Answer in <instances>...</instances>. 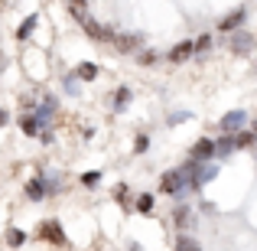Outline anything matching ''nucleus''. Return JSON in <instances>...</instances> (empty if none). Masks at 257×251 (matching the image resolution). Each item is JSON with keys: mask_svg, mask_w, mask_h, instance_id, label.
Masks as SVG:
<instances>
[{"mask_svg": "<svg viewBox=\"0 0 257 251\" xmlns=\"http://www.w3.org/2000/svg\"><path fill=\"white\" fill-rule=\"evenodd\" d=\"M98 180H101V173H94V170H91V173H82V183H85V186H98Z\"/></svg>", "mask_w": 257, "mask_h": 251, "instance_id": "nucleus-22", "label": "nucleus"}, {"mask_svg": "<svg viewBox=\"0 0 257 251\" xmlns=\"http://www.w3.org/2000/svg\"><path fill=\"white\" fill-rule=\"evenodd\" d=\"M36 23H39V17H36V13H30V17L23 20V26L17 30V36H20V39H26V36L33 33V30H36Z\"/></svg>", "mask_w": 257, "mask_h": 251, "instance_id": "nucleus-12", "label": "nucleus"}, {"mask_svg": "<svg viewBox=\"0 0 257 251\" xmlns=\"http://www.w3.org/2000/svg\"><path fill=\"white\" fill-rule=\"evenodd\" d=\"M212 157H218V144H215L212 137H202L199 144L192 147V160H199V163H205V160H212Z\"/></svg>", "mask_w": 257, "mask_h": 251, "instance_id": "nucleus-5", "label": "nucleus"}, {"mask_svg": "<svg viewBox=\"0 0 257 251\" xmlns=\"http://www.w3.org/2000/svg\"><path fill=\"white\" fill-rule=\"evenodd\" d=\"M23 241H26V235L20 232V228H10V232H7V245H10V248H20Z\"/></svg>", "mask_w": 257, "mask_h": 251, "instance_id": "nucleus-18", "label": "nucleus"}, {"mask_svg": "<svg viewBox=\"0 0 257 251\" xmlns=\"http://www.w3.org/2000/svg\"><path fill=\"white\" fill-rule=\"evenodd\" d=\"M134 150H137V153H144V150H147V137H144V134L137 137V144H134Z\"/></svg>", "mask_w": 257, "mask_h": 251, "instance_id": "nucleus-24", "label": "nucleus"}, {"mask_svg": "<svg viewBox=\"0 0 257 251\" xmlns=\"http://www.w3.org/2000/svg\"><path fill=\"white\" fill-rule=\"evenodd\" d=\"M4 65H7V56H4V52H0V69H4Z\"/></svg>", "mask_w": 257, "mask_h": 251, "instance_id": "nucleus-26", "label": "nucleus"}, {"mask_svg": "<svg viewBox=\"0 0 257 251\" xmlns=\"http://www.w3.org/2000/svg\"><path fill=\"white\" fill-rule=\"evenodd\" d=\"M176 225H179L182 232H186V228L192 225V212H189L186 206H179V209H176Z\"/></svg>", "mask_w": 257, "mask_h": 251, "instance_id": "nucleus-13", "label": "nucleus"}, {"mask_svg": "<svg viewBox=\"0 0 257 251\" xmlns=\"http://www.w3.org/2000/svg\"><path fill=\"white\" fill-rule=\"evenodd\" d=\"M186 173L182 170H170V173H163V180H160V193H179V189H186Z\"/></svg>", "mask_w": 257, "mask_h": 251, "instance_id": "nucleus-3", "label": "nucleus"}, {"mask_svg": "<svg viewBox=\"0 0 257 251\" xmlns=\"http://www.w3.org/2000/svg\"><path fill=\"white\" fill-rule=\"evenodd\" d=\"M218 144V157H231V150H238V144H234V134H225L221 140H215Z\"/></svg>", "mask_w": 257, "mask_h": 251, "instance_id": "nucleus-11", "label": "nucleus"}, {"mask_svg": "<svg viewBox=\"0 0 257 251\" xmlns=\"http://www.w3.org/2000/svg\"><path fill=\"white\" fill-rule=\"evenodd\" d=\"M39 127H43V121H39V114H23L20 118V131L26 134V137H36Z\"/></svg>", "mask_w": 257, "mask_h": 251, "instance_id": "nucleus-9", "label": "nucleus"}, {"mask_svg": "<svg viewBox=\"0 0 257 251\" xmlns=\"http://www.w3.org/2000/svg\"><path fill=\"white\" fill-rule=\"evenodd\" d=\"M39 235H43L46 241H56V245H65V232H62V225H59V222H43Z\"/></svg>", "mask_w": 257, "mask_h": 251, "instance_id": "nucleus-6", "label": "nucleus"}, {"mask_svg": "<svg viewBox=\"0 0 257 251\" xmlns=\"http://www.w3.org/2000/svg\"><path fill=\"white\" fill-rule=\"evenodd\" d=\"M26 193H30L33 199H43V196H46V186H43V180H30V183H26Z\"/></svg>", "mask_w": 257, "mask_h": 251, "instance_id": "nucleus-15", "label": "nucleus"}, {"mask_svg": "<svg viewBox=\"0 0 257 251\" xmlns=\"http://www.w3.org/2000/svg\"><path fill=\"white\" fill-rule=\"evenodd\" d=\"M192 52H195V43H192V39H186V43H176V46H173V52H170V62L179 65V62H186Z\"/></svg>", "mask_w": 257, "mask_h": 251, "instance_id": "nucleus-8", "label": "nucleus"}, {"mask_svg": "<svg viewBox=\"0 0 257 251\" xmlns=\"http://www.w3.org/2000/svg\"><path fill=\"white\" fill-rule=\"evenodd\" d=\"M254 137H257L254 131H241V134H234V144H238V147H247V144H254Z\"/></svg>", "mask_w": 257, "mask_h": 251, "instance_id": "nucleus-19", "label": "nucleus"}, {"mask_svg": "<svg viewBox=\"0 0 257 251\" xmlns=\"http://www.w3.org/2000/svg\"><path fill=\"white\" fill-rule=\"evenodd\" d=\"M244 17H247V13L238 7L234 13H228V17L218 23V30H225V33H238V30H241V23H244Z\"/></svg>", "mask_w": 257, "mask_h": 251, "instance_id": "nucleus-7", "label": "nucleus"}, {"mask_svg": "<svg viewBox=\"0 0 257 251\" xmlns=\"http://www.w3.org/2000/svg\"><path fill=\"white\" fill-rule=\"evenodd\" d=\"M52 111H56V98H46V105L39 108V121H49Z\"/></svg>", "mask_w": 257, "mask_h": 251, "instance_id": "nucleus-20", "label": "nucleus"}, {"mask_svg": "<svg viewBox=\"0 0 257 251\" xmlns=\"http://www.w3.org/2000/svg\"><path fill=\"white\" fill-rule=\"evenodd\" d=\"M75 78H85V82L98 78V65H94V62H78L75 65Z\"/></svg>", "mask_w": 257, "mask_h": 251, "instance_id": "nucleus-10", "label": "nucleus"}, {"mask_svg": "<svg viewBox=\"0 0 257 251\" xmlns=\"http://www.w3.org/2000/svg\"><path fill=\"white\" fill-rule=\"evenodd\" d=\"M140 43H144V39H140L137 33H114V39H111V46H114L117 52H124V56L137 52V49H140Z\"/></svg>", "mask_w": 257, "mask_h": 251, "instance_id": "nucleus-2", "label": "nucleus"}, {"mask_svg": "<svg viewBox=\"0 0 257 251\" xmlns=\"http://www.w3.org/2000/svg\"><path fill=\"white\" fill-rule=\"evenodd\" d=\"M176 251H202V248H199V241H195V238H189V235H182V238L176 241Z\"/></svg>", "mask_w": 257, "mask_h": 251, "instance_id": "nucleus-17", "label": "nucleus"}, {"mask_svg": "<svg viewBox=\"0 0 257 251\" xmlns=\"http://www.w3.org/2000/svg\"><path fill=\"white\" fill-rule=\"evenodd\" d=\"M254 134H257V124H254Z\"/></svg>", "mask_w": 257, "mask_h": 251, "instance_id": "nucleus-27", "label": "nucleus"}, {"mask_svg": "<svg viewBox=\"0 0 257 251\" xmlns=\"http://www.w3.org/2000/svg\"><path fill=\"white\" fill-rule=\"evenodd\" d=\"M244 124H247V111H241V108H238V111H228L225 118L218 121V127H221L225 134H238Z\"/></svg>", "mask_w": 257, "mask_h": 251, "instance_id": "nucleus-4", "label": "nucleus"}, {"mask_svg": "<svg viewBox=\"0 0 257 251\" xmlns=\"http://www.w3.org/2000/svg\"><path fill=\"white\" fill-rule=\"evenodd\" d=\"M208 49H212V36L205 33V36H199V39H195V52H208Z\"/></svg>", "mask_w": 257, "mask_h": 251, "instance_id": "nucleus-21", "label": "nucleus"}, {"mask_svg": "<svg viewBox=\"0 0 257 251\" xmlns=\"http://www.w3.org/2000/svg\"><path fill=\"white\" fill-rule=\"evenodd\" d=\"M137 212H144V215H150V212H153V196H150V193L137 196Z\"/></svg>", "mask_w": 257, "mask_h": 251, "instance_id": "nucleus-16", "label": "nucleus"}, {"mask_svg": "<svg viewBox=\"0 0 257 251\" xmlns=\"http://www.w3.org/2000/svg\"><path fill=\"white\" fill-rule=\"evenodd\" d=\"M137 62H144V65L157 62V52H140V56H137Z\"/></svg>", "mask_w": 257, "mask_h": 251, "instance_id": "nucleus-23", "label": "nucleus"}, {"mask_svg": "<svg viewBox=\"0 0 257 251\" xmlns=\"http://www.w3.org/2000/svg\"><path fill=\"white\" fill-rule=\"evenodd\" d=\"M254 46H257L254 33H247V30L231 33V52H234V56H251V49H254Z\"/></svg>", "mask_w": 257, "mask_h": 251, "instance_id": "nucleus-1", "label": "nucleus"}, {"mask_svg": "<svg viewBox=\"0 0 257 251\" xmlns=\"http://www.w3.org/2000/svg\"><path fill=\"white\" fill-rule=\"evenodd\" d=\"M7 124V111H4V108H0V127H4Z\"/></svg>", "mask_w": 257, "mask_h": 251, "instance_id": "nucleus-25", "label": "nucleus"}, {"mask_svg": "<svg viewBox=\"0 0 257 251\" xmlns=\"http://www.w3.org/2000/svg\"><path fill=\"white\" fill-rule=\"evenodd\" d=\"M127 101H131V92H127V88H117V92H114V111H124Z\"/></svg>", "mask_w": 257, "mask_h": 251, "instance_id": "nucleus-14", "label": "nucleus"}]
</instances>
